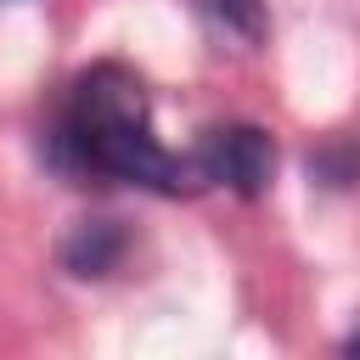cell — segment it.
<instances>
[{
  "label": "cell",
  "mask_w": 360,
  "mask_h": 360,
  "mask_svg": "<svg viewBox=\"0 0 360 360\" xmlns=\"http://www.w3.org/2000/svg\"><path fill=\"white\" fill-rule=\"evenodd\" d=\"M191 158H197L202 180H214V186H225L236 197H264L270 180H276V141H270V129H259L248 118L202 129Z\"/></svg>",
  "instance_id": "obj_2"
},
{
  "label": "cell",
  "mask_w": 360,
  "mask_h": 360,
  "mask_svg": "<svg viewBox=\"0 0 360 360\" xmlns=\"http://www.w3.org/2000/svg\"><path fill=\"white\" fill-rule=\"evenodd\" d=\"M124 253H129V231L118 225V219H79L68 236H62V270L68 276H79V281H101V276H112L118 264H124Z\"/></svg>",
  "instance_id": "obj_3"
},
{
  "label": "cell",
  "mask_w": 360,
  "mask_h": 360,
  "mask_svg": "<svg viewBox=\"0 0 360 360\" xmlns=\"http://www.w3.org/2000/svg\"><path fill=\"white\" fill-rule=\"evenodd\" d=\"M343 354H360V332H349V338H343Z\"/></svg>",
  "instance_id": "obj_6"
},
{
  "label": "cell",
  "mask_w": 360,
  "mask_h": 360,
  "mask_svg": "<svg viewBox=\"0 0 360 360\" xmlns=\"http://www.w3.org/2000/svg\"><path fill=\"white\" fill-rule=\"evenodd\" d=\"M202 11H208L225 34H236V39H248V45L264 39V0H202Z\"/></svg>",
  "instance_id": "obj_5"
},
{
  "label": "cell",
  "mask_w": 360,
  "mask_h": 360,
  "mask_svg": "<svg viewBox=\"0 0 360 360\" xmlns=\"http://www.w3.org/2000/svg\"><path fill=\"white\" fill-rule=\"evenodd\" d=\"M45 158L73 186L129 180V186H146V191H163V197L208 186L197 158H174L152 135L146 84L124 62H96L68 84V96H62L51 129H45Z\"/></svg>",
  "instance_id": "obj_1"
},
{
  "label": "cell",
  "mask_w": 360,
  "mask_h": 360,
  "mask_svg": "<svg viewBox=\"0 0 360 360\" xmlns=\"http://www.w3.org/2000/svg\"><path fill=\"white\" fill-rule=\"evenodd\" d=\"M309 180H321L332 191H354L360 186V135H326L309 152Z\"/></svg>",
  "instance_id": "obj_4"
}]
</instances>
